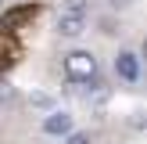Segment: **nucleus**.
Instances as JSON below:
<instances>
[{
	"instance_id": "1",
	"label": "nucleus",
	"mask_w": 147,
	"mask_h": 144,
	"mask_svg": "<svg viewBox=\"0 0 147 144\" xmlns=\"http://www.w3.org/2000/svg\"><path fill=\"white\" fill-rule=\"evenodd\" d=\"M65 76H68V83H93V79L100 76V61L93 50L86 47H72L68 54H65Z\"/></svg>"
},
{
	"instance_id": "2",
	"label": "nucleus",
	"mask_w": 147,
	"mask_h": 144,
	"mask_svg": "<svg viewBox=\"0 0 147 144\" xmlns=\"http://www.w3.org/2000/svg\"><path fill=\"white\" fill-rule=\"evenodd\" d=\"M54 25H57V36H65V40H79V36L86 33V25H90V18H86V11H72V7H61Z\"/></svg>"
},
{
	"instance_id": "3",
	"label": "nucleus",
	"mask_w": 147,
	"mask_h": 144,
	"mask_svg": "<svg viewBox=\"0 0 147 144\" xmlns=\"http://www.w3.org/2000/svg\"><path fill=\"white\" fill-rule=\"evenodd\" d=\"M115 76L122 83H140V54L136 50H119L115 54Z\"/></svg>"
},
{
	"instance_id": "4",
	"label": "nucleus",
	"mask_w": 147,
	"mask_h": 144,
	"mask_svg": "<svg viewBox=\"0 0 147 144\" xmlns=\"http://www.w3.org/2000/svg\"><path fill=\"white\" fill-rule=\"evenodd\" d=\"M43 133H50V137L72 133V115L68 112H47V119H43Z\"/></svg>"
},
{
	"instance_id": "5",
	"label": "nucleus",
	"mask_w": 147,
	"mask_h": 144,
	"mask_svg": "<svg viewBox=\"0 0 147 144\" xmlns=\"http://www.w3.org/2000/svg\"><path fill=\"white\" fill-rule=\"evenodd\" d=\"M14 101H18V90H14L7 79H0V112H4V108H11Z\"/></svg>"
},
{
	"instance_id": "6",
	"label": "nucleus",
	"mask_w": 147,
	"mask_h": 144,
	"mask_svg": "<svg viewBox=\"0 0 147 144\" xmlns=\"http://www.w3.org/2000/svg\"><path fill=\"white\" fill-rule=\"evenodd\" d=\"M61 7H72V11H86V7H90V0H65Z\"/></svg>"
},
{
	"instance_id": "7",
	"label": "nucleus",
	"mask_w": 147,
	"mask_h": 144,
	"mask_svg": "<svg viewBox=\"0 0 147 144\" xmlns=\"http://www.w3.org/2000/svg\"><path fill=\"white\" fill-rule=\"evenodd\" d=\"M65 144H90V133H68Z\"/></svg>"
},
{
	"instance_id": "8",
	"label": "nucleus",
	"mask_w": 147,
	"mask_h": 144,
	"mask_svg": "<svg viewBox=\"0 0 147 144\" xmlns=\"http://www.w3.org/2000/svg\"><path fill=\"white\" fill-rule=\"evenodd\" d=\"M129 4H133V0H108V7H111V11H126Z\"/></svg>"
},
{
	"instance_id": "9",
	"label": "nucleus",
	"mask_w": 147,
	"mask_h": 144,
	"mask_svg": "<svg viewBox=\"0 0 147 144\" xmlns=\"http://www.w3.org/2000/svg\"><path fill=\"white\" fill-rule=\"evenodd\" d=\"M32 105H36V108H50V97H43V94H36V97H32Z\"/></svg>"
}]
</instances>
